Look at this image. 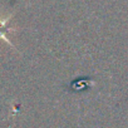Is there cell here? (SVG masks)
<instances>
[{
	"instance_id": "6da1fadb",
	"label": "cell",
	"mask_w": 128,
	"mask_h": 128,
	"mask_svg": "<svg viewBox=\"0 0 128 128\" xmlns=\"http://www.w3.org/2000/svg\"><path fill=\"white\" fill-rule=\"evenodd\" d=\"M8 20H9V19L0 20V39L5 40V42H6V43H9L12 46H14V45H13V43H12V42L6 38V35H5V30H8V32L10 30V29H8V28H6V23H8Z\"/></svg>"
}]
</instances>
